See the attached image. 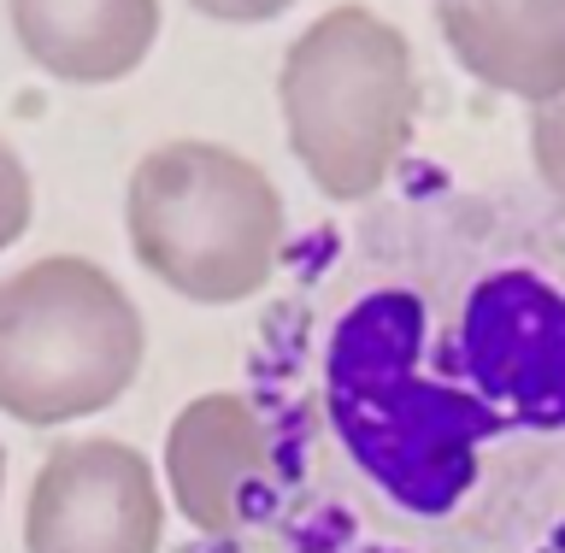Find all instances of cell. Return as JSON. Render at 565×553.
I'll return each mask as SVG.
<instances>
[{"label": "cell", "mask_w": 565, "mask_h": 553, "mask_svg": "<svg viewBox=\"0 0 565 553\" xmlns=\"http://www.w3.org/2000/svg\"><path fill=\"white\" fill-rule=\"evenodd\" d=\"M12 42L53 83L106 88L148 65L159 0H7Z\"/></svg>", "instance_id": "ba28073f"}, {"label": "cell", "mask_w": 565, "mask_h": 553, "mask_svg": "<svg viewBox=\"0 0 565 553\" xmlns=\"http://www.w3.org/2000/svg\"><path fill=\"white\" fill-rule=\"evenodd\" d=\"M166 489L141 448L113 436L60 442L30 483L24 547L30 553H159Z\"/></svg>", "instance_id": "5b68a950"}, {"label": "cell", "mask_w": 565, "mask_h": 553, "mask_svg": "<svg viewBox=\"0 0 565 553\" xmlns=\"http://www.w3.org/2000/svg\"><path fill=\"white\" fill-rule=\"evenodd\" d=\"M247 401L259 512L295 553H542L565 530V212L471 183L371 206L300 254Z\"/></svg>", "instance_id": "6da1fadb"}, {"label": "cell", "mask_w": 565, "mask_h": 553, "mask_svg": "<svg viewBox=\"0 0 565 553\" xmlns=\"http://www.w3.org/2000/svg\"><path fill=\"white\" fill-rule=\"evenodd\" d=\"M436 30L494 95L524 106L565 95V0H436Z\"/></svg>", "instance_id": "52a82bcc"}, {"label": "cell", "mask_w": 565, "mask_h": 553, "mask_svg": "<svg viewBox=\"0 0 565 553\" xmlns=\"http://www.w3.org/2000/svg\"><path fill=\"white\" fill-rule=\"evenodd\" d=\"M201 18H218V24H271L295 7V0H189Z\"/></svg>", "instance_id": "8fae6325"}, {"label": "cell", "mask_w": 565, "mask_h": 553, "mask_svg": "<svg viewBox=\"0 0 565 553\" xmlns=\"http://www.w3.org/2000/svg\"><path fill=\"white\" fill-rule=\"evenodd\" d=\"M277 106L300 171L330 206L377 201L418 130L413 42L371 7L318 12L282 53Z\"/></svg>", "instance_id": "7a4b0ae2"}, {"label": "cell", "mask_w": 565, "mask_h": 553, "mask_svg": "<svg viewBox=\"0 0 565 553\" xmlns=\"http://www.w3.org/2000/svg\"><path fill=\"white\" fill-rule=\"evenodd\" d=\"M30 212H35V183L24 159L12 153V141H0V254L30 230Z\"/></svg>", "instance_id": "30bf717a"}, {"label": "cell", "mask_w": 565, "mask_h": 553, "mask_svg": "<svg viewBox=\"0 0 565 553\" xmlns=\"http://www.w3.org/2000/svg\"><path fill=\"white\" fill-rule=\"evenodd\" d=\"M265 466H271L265 418L236 389L194 395L166 430V494L201 536H236L254 519Z\"/></svg>", "instance_id": "8992f818"}, {"label": "cell", "mask_w": 565, "mask_h": 553, "mask_svg": "<svg viewBox=\"0 0 565 553\" xmlns=\"http://www.w3.org/2000/svg\"><path fill=\"white\" fill-rule=\"evenodd\" d=\"M148 325L113 272L77 254L0 277V418L53 430L130 395Z\"/></svg>", "instance_id": "277c9868"}, {"label": "cell", "mask_w": 565, "mask_h": 553, "mask_svg": "<svg viewBox=\"0 0 565 553\" xmlns=\"http://www.w3.org/2000/svg\"><path fill=\"white\" fill-rule=\"evenodd\" d=\"M130 254L153 283L194 307H236L271 289L289 206L247 153L224 141H166L141 153L124 189Z\"/></svg>", "instance_id": "3957f363"}, {"label": "cell", "mask_w": 565, "mask_h": 553, "mask_svg": "<svg viewBox=\"0 0 565 553\" xmlns=\"http://www.w3.org/2000/svg\"><path fill=\"white\" fill-rule=\"evenodd\" d=\"M530 166H536L547 206L565 212V95L530 106Z\"/></svg>", "instance_id": "9c48e42d"}, {"label": "cell", "mask_w": 565, "mask_h": 553, "mask_svg": "<svg viewBox=\"0 0 565 553\" xmlns=\"http://www.w3.org/2000/svg\"><path fill=\"white\" fill-rule=\"evenodd\" d=\"M0 501H7V454H0Z\"/></svg>", "instance_id": "7c38bea8"}]
</instances>
